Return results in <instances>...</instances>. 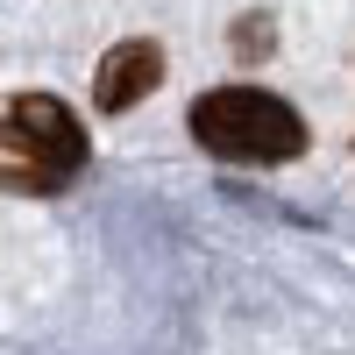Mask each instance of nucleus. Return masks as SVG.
Segmentation results:
<instances>
[{
    "mask_svg": "<svg viewBox=\"0 0 355 355\" xmlns=\"http://www.w3.org/2000/svg\"><path fill=\"white\" fill-rule=\"evenodd\" d=\"M85 171V121L57 93H15L0 107V185L64 192Z\"/></svg>",
    "mask_w": 355,
    "mask_h": 355,
    "instance_id": "1",
    "label": "nucleus"
},
{
    "mask_svg": "<svg viewBox=\"0 0 355 355\" xmlns=\"http://www.w3.org/2000/svg\"><path fill=\"white\" fill-rule=\"evenodd\" d=\"M192 135L220 164H291L306 150L299 107L263 93V85H214L192 100Z\"/></svg>",
    "mask_w": 355,
    "mask_h": 355,
    "instance_id": "2",
    "label": "nucleus"
},
{
    "mask_svg": "<svg viewBox=\"0 0 355 355\" xmlns=\"http://www.w3.org/2000/svg\"><path fill=\"white\" fill-rule=\"evenodd\" d=\"M157 78H164V50H157L150 36L114 43V50L100 57V71H93V107H100V114H128L135 100L157 93Z\"/></svg>",
    "mask_w": 355,
    "mask_h": 355,
    "instance_id": "3",
    "label": "nucleus"
},
{
    "mask_svg": "<svg viewBox=\"0 0 355 355\" xmlns=\"http://www.w3.org/2000/svg\"><path fill=\"white\" fill-rule=\"evenodd\" d=\"M234 50H242L249 64H256V57L270 50V15H242V28H234Z\"/></svg>",
    "mask_w": 355,
    "mask_h": 355,
    "instance_id": "4",
    "label": "nucleus"
}]
</instances>
